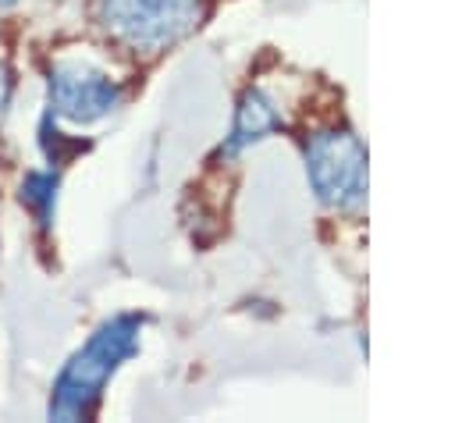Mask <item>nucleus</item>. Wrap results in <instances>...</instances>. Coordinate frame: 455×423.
Masks as SVG:
<instances>
[{
    "label": "nucleus",
    "instance_id": "obj_1",
    "mask_svg": "<svg viewBox=\"0 0 455 423\" xmlns=\"http://www.w3.org/2000/svg\"><path fill=\"white\" fill-rule=\"evenodd\" d=\"M132 341H135V320L132 316L107 323L60 373L50 412L53 416H82L89 409V402L96 398L100 384L107 380V373L117 366V359H124L132 352Z\"/></svg>",
    "mask_w": 455,
    "mask_h": 423
},
{
    "label": "nucleus",
    "instance_id": "obj_2",
    "mask_svg": "<svg viewBox=\"0 0 455 423\" xmlns=\"http://www.w3.org/2000/svg\"><path fill=\"white\" fill-rule=\"evenodd\" d=\"M199 14L203 0H103L107 28L135 50L174 43L192 25H199Z\"/></svg>",
    "mask_w": 455,
    "mask_h": 423
},
{
    "label": "nucleus",
    "instance_id": "obj_3",
    "mask_svg": "<svg viewBox=\"0 0 455 423\" xmlns=\"http://www.w3.org/2000/svg\"><path fill=\"white\" fill-rule=\"evenodd\" d=\"M309 174L327 203H355L363 196L366 156L363 146L345 132H323L309 142Z\"/></svg>",
    "mask_w": 455,
    "mask_h": 423
},
{
    "label": "nucleus",
    "instance_id": "obj_4",
    "mask_svg": "<svg viewBox=\"0 0 455 423\" xmlns=\"http://www.w3.org/2000/svg\"><path fill=\"white\" fill-rule=\"evenodd\" d=\"M50 103L60 117L89 124L117 107V85L85 60H60L50 78Z\"/></svg>",
    "mask_w": 455,
    "mask_h": 423
},
{
    "label": "nucleus",
    "instance_id": "obj_5",
    "mask_svg": "<svg viewBox=\"0 0 455 423\" xmlns=\"http://www.w3.org/2000/svg\"><path fill=\"white\" fill-rule=\"evenodd\" d=\"M274 124H277L274 103L263 92H249L242 100V107H238V121H235V132H231V149H242V146L263 139Z\"/></svg>",
    "mask_w": 455,
    "mask_h": 423
},
{
    "label": "nucleus",
    "instance_id": "obj_6",
    "mask_svg": "<svg viewBox=\"0 0 455 423\" xmlns=\"http://www.w3.org/2000/svg\"><path fill=\"white\" fill-rule=\"evenodd\" d=\"M7 96H11V75H7V68L0 64V114H4V107H7Z\"/></svg>",
    "mask_w": 455,
    "mask_h": 423
}]
</instances>
